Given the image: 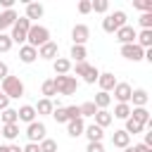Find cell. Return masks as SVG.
I'll return each mask as SVG.
<instances>
[{
  "mask_svg": "<svg viewBox=\"0 0 152 152\" xmlns=\"http://www.w3.org/2000/svg\"><path fill=\"white\" fill-rule=\"evenodd\" d=\"M93 119H95V126H100L102 131H104V128H107V126H109V124L114 121V119H112V114H109L107 109H97Z\"/></svg>",
  "mask_w": 152,
  "mask_h": 152,
  "instance_id": "22",
  "label": "cell"
},
{
  "mask_svg": "<svg viewBox=\"0 0 152 152\" xmlns=\"http://www.w3.org/2000/svg\"><path fill=\"white\" fill-rule=\"evenodd\" d=\"M45 133H48V128H45V124H43V121H33V124H28V126H26V138H28V142H36V145H38L40 140H45V138H48Z\"/></svg>",
  "mask_w": 152,
  "mask_h": 152,
  "instance_id": "6",
  "label": "cell"
},
{
  "mask_svg": "<svg viewBox=\"0 0 152 152\" xmlns=\"http://www.w3.org/2000/svg\"><path fill=\"white\" fill-rule=\"evenodd\" d=\"M0 90H2L10 100H19V97L24 95V83H21L19 76H7V78L0 81Z\"/></svg>",
  "mask_w": 152,
  "mask_h": 152,
  "instance_id": "2",
  "label": "cell"
},
{
  "mask_svg": "<svg viewBox=\"0 0 152 152\" xmlns=\"http://www.w3.org/2000/svg\"><path fill=\"white\" fill-rule=\"evenodd\" d=\"M21 152H40V147H38L36 142H28L26 147H21Z\"/></svg>",
  "mask_w": 152,
  "mask_h": 152,
  "instance_id": "47",
  "label": "cell"
},
{
  "mask_svg": "<svg viewBox=\"0 0 152 152\" xmlns=\"http://www.w3.org/2000/svg\"><path fill=\"white\" fill-rule=\"evenodd\" d=\"M124 152H133V147H131V145H128V147H124Z\"/></svg>",
  "mask_w": 152,
  "mask_h": 152,
  "instance_id": "50",
  "label": "cell"
},
{
  "mask_svg": "<svg viewBox=\"0 0 152 152\" xmlns=\"http://www.w3.org/2000/svg\"><path fill=\"white\" fill-rule=\"evenodd\" d=\"M69 57H71L74 62H86V57H88V52H86V45H71V52H69Z\"/></svg>",
  "mask_w": 152,
  "mask_h": 152,
  "instance_id": "27",
  "label": "cell"
},
{
  "mask_svg": "<svg viewBox=\"0 0 152 152\" xmlns=\"http://www.w3.org/2000/svg\"><path fill=\"white\" fill-rule=\"evenodd\" d=\"M19 59H21L24 64H31V62L38 59V50L31 48V45H21V48H19Z\"/></svg>",
  "mask_w": 152,
  "mask_h": 152,
  "instance_id": "17",
  "label": "cell"
},
{
  "mask_svg": "<svg viewBox=\"0 0 152 152\" xmlns=\"http://www.w3.org/2000/svg\"><path fill=\"white\" fill-rule=\"evenodd\" d=\"M57 52H59V48H57V43H55V40H48L45 45H40V48H38V57H40V59H52V62H55V59L59 57Z\"/></svg>",
  "mask_w": 152,
  "mask_h": 152,
  "instance_id": "11",
  "label": "cell"
},
{
  "mask_svg": "<svg viewBox=\"0 0 152 152\" xmlns=\"http://www.w3.org/2000/svg\"><path fill=\"white\" fill-rule=\"evenodd\" d=\"M121 26H126V12L124 10H116V12H112L102 19V31L104 33H116Z\"/></svg>",
  "mask_w": 152,
  "mask_h": 152,
  "instance_id": "3",
  "label": "cell"
},
{
  "mask_svg": "<svg viewBox=\"0 0 152 152\" xmlns=\"http://www.w3.org/2000/svg\"><path fill=\"white\" fill-rule=\"evenodd\" d=\"M83 131H86V124H83V119H74V121H69V124H66V133H69L71 138H78V135H83Z\"/></svg>",
  "mask_w": 152,
  "mask_h": 152,
  "instance_id": "23",
  "label": "cell"
},
{
  "mask_svg": "<svg viewBox=\"0 0 152 152\" xmlns=\"http://www.w3.org/2000/svg\"><path fill=\"white\" fill-rule=\"evenodd\" d=\"M97 76H100L97 66H88V69H86V74H83V81H86V83H95V81H97Z\"/></svg>",
  "mask_w": 152,
  "mask_h": 152,
  "instance_id": "37",
  "label": "cell"
},
{
  "mask_svg": "<svg viewBox=\"0 0 152 152\" xmlns=\"http://www.w3.org/2000/svg\"><path fill=\"white\" fill-rule=\"evenodd\" d=\"M38 147H40V152H57V140L45 138V140H40V142H38Z\"/></svg>",
  "mask_w": 152,
  "mask_h": 152,
  "instance_id": "34",
  "label": "cell"
},
{
  "mask_svg": "<svg viewBox=\"0 0 152 152\" xmlns=\"http://www.w3.org/2000/svg\"><path fill=\"white\" fill-rule=\"evenodd\" d=\"M114 36H116V40H119L121 45H131V43H135V36H138V31H135L133 26H128V24H126V26H121V28H119Z\"/></svg>",
  "mask_w": 152,
  "mask_h": 152,
  "instance_id": "8",
  "label": "cell"
},
{
  "mask_svg": "<svg viewBox=\"0 0 152 152\" xmlns=\"http://www.w3.org/2000/svg\"><path fill=\"white\" fill-rule=\"evenodd\" d=\"M0 93H2V90H0Z\"/></svg>",
  "mask_w": 152,
  "mask_h": 152,
  "instance_id": "52",
  "label": "cell"
},
{
  "mask_svg": "<svg viewBox=\"0 0 152 152\" xmlns=\"http://www.w3.org/2000/svg\"><path fill=\"white\" fill-rule=\"evenodd\" d=\"M83 135L88 138V142H102V128L100 126H95V124H90V126H86V131H83Z\"/></svg>",
  "mask_w": 152,
  "mask_h": 152,
  "instance_id": "21",
  "label": "cell"
},
{
  "mask_svg": "<svg viewBox=\"0 0 152 152\" xmlns=\"http://www.w3.org/2000/svg\"><path fill=\"white\" fill-rule=\"evenodd\" d=\"M86 152H104V145L102 142H88Z\"/></svg>",
  "mask_w": 152,
  "mask_h": 152,
  "instance_id": "43",
  "label": "cell"
},
{
  "mask_svg": "<svg viewBox=\"0 0 152 152\" xmlns=\"http://www.w3.org/2000/svg\"><path fill=\"white\" fill-rule=\"evenodd\" d=\"M0 135H2L5 140H14V138L19 135V124H5V126L0 128Z\"/></svg>",
  "mask_w": 152,
  "mask_h": 152,
  "instance_id": "26",
  "label": "cell"
},
{
  "mask_svg": "<svg viewBox=\"0 0 152 152\" xmlns=\"http://www.w3.org/2000/svg\"><path fill=\"white\" fill-rule=\"evenodd\" d=\"M131 119L138 121L140 126H152V119H150V112L145 107H131Z\"/></svg>",
  "mask_w": 152,
  "mask_h": 152,
  "instance_id": "12",
  "label": "cell"
},
{
  "mask_svg": "<svg viewBox=\"0 0 152 152\" xmlns=\"http://www.w3.org/2000/svg\"><path fill=\"white\" fill-rule=\"evenodd\" d=\"M28 28H31V21H28L26 17H17V21H14V26H12V33H10L12 43L24 45V43H26V33H28Z\"/></svg>",
  "mask_w": 152,
  "mask_h": 152,
  "instance_id": "5",
  "label": "cell"
},
{
  "mask_svg": "<svg viewBox=\"0 0 152 152\" xmlns=\"http://www.w3.org/2000/svg\"><path fill=\"white\" fill-rule=\"evenodd\" d=\"M147 100H150V95H147L145 88H135V90L131 93V102H133V107H145Z\"/></svg>",
  "mask_w": 152,
  "mask_h": 152,
  "instance_id": "20",
  "label": "cell"
},
{
  "mask_svg": "<svg viewBox=\"0 0 152 152\" xmlns=\"http://www.w3.org/2000/svg\"><path fill=\"white\" fill-rule=\"evenodd\" d=\"M90 64L88 62H76V66H74V71H76V76H83L86 74V69H88Z\"/></svg>",
  "mask_w": 152,
  "mask_h": 152,
  "instance_id": "42",
  "label": "cell"
},
{
  "mask_svg": "<svg viewBox=\"0 0 152 152\" xmlns=\"http://www.w3.org/2000/svg\"><path fill=\"white\" fill-rule=\"evenodd\" d=\"M7 107H10V97H7L5 93H0V112H5Z\"/></svg>",
  "mask_w": 152,
  "mask_h": 152,
  "instance_id": "45",
  "label": "cell"
},
{
  "mask_svg": "<svg viewBox=\"0 0 152 152\" xmlns=\"http://www.w3.org/2000/svg\"><path fill=\"white\" fill-rule=\"evenodd\" d=\"M78 112H81V119H83V116H95L97 107H95L93 102H83V104H78Z\"/></svg>",
  "mask_w": 152,
  "mask_h": 152,
  "instance_id": "33",
  "label": "cell"
},
{
  "mask_svg": "<svg viewBox=\"0 0 152 152\" xmlns=\"http://www.w3.org/2000/svg\"><path fill=\"white\" fill-rule=\"evenodd\" d=\"M109 102H112V95H109V93H102V90H100V93L95 95V100H93V104H95L97 109H107Z\"/></svg>",
  "mask_w": 152,
  "mask_h": 152,
  "instance_id": "28",
  "label": "cell"
},
{
  "mask_svg": "<svg viewBox=\"0 0 152 152\" xmlns=\"http://www.w3.org/2000/svg\"><path fill=\"white\" fill-rule=\"evenodd\" d=\"M64 112H66V119H69V121H74V119H81L78 104H69V107H64Z\"/></svg>",
  "mask_w": 152,
  "mask_h": 152,
  "instance_id": "40",
  "label": "cell"
},
{
  "mask_svg": "<svg viewBox=\"0 0 152 152\" xmlns=\"http://www.w3.org/2000/svg\"><path fill=\"white\" fill-rule=\"evenodd\" d=\"M14 43H12V38L7 36V33H0V52H10V48H12Z\"/></svg>",
  "mask_w": 152,
  "mask_h": 152,
  "instance_id": "41",
  "label": "cell"
},
{
  "mask_svg": "<svg viewBox=\"0 0 152 152\" xmlns=\"http://www.w3.org/2000/svg\"><path fill=\"white\" fill-rule=\"evenodd\" d=\"M78 12H81V14L93 12V10H90V0H81V2H78Z\"/></svg>",
  "mask_w": 152,
  "mask_h": 152,
  "instance_id": "44",
  "label": "cell"
},
{
  "mask_svg": "<svg viewBox=\"0 0 152 152\" xmlns=\"http://www.w3.org/2000/svg\"><path fill=\"white\" fill-rule=\"evenodd\" d=\"M142 128H145V126H140V124H138V121H133L131 116L126 119V128H124V131H126L128 135H135V133H142Z\"/></svg>",
  "mask_w": 152,
  "mask_h": 152,
  "instance_id": "31",
  "label": "cell"
},
{
  "mask_svg": "<svg viewBox=\"0 0 152 152\" xmlns=\"http://www.w3.org/2000/svg\"><path fill=\"white\" fill-rule=\"evenodd\" d=\"M131 116V104H116L114 107V114H112V119H128Z\"/></svg>",
  "mask_w": 152,
  "mask_h": 152,
  "instance_id": "29",
  "label": "cell"
},
{
  "mask_svg": "<svg viewBox=\"0 0 152 152\" xmlns=\"http://www.w3.org/2000/svg\"><path fill=\"white\" fill-rule=\"evenodd\" d=\"M17 17H19V14H17L14 10H2V12H0V33H2L5 28H12L14 21H17Z\"/></svg>",
  "mask_w": 152,
  "mask_h": 152,
  "instance_id": "15",
  "label": "cell"
},
{
  "mask_svg": "<svg viewBox=\"0 0 152 152\" xmlns=\"http://www.w3.org/2000/svg\"><path fill=\"white\" fill-rule=\"evenodd\" d=\"M97 83H100V90H102V93H109V90H114V86H116L119 81L114 78V74L104 71V74H100V76H97Z\"/></svg>",
  "mask_w": 152,
  "mask_h": 152,
  "instance_id": "14",
  "label": "cell"
},
{
  "mask_svg": "<svg viewBox=\"0 0 152 152\" xmlns=\"http://www.w3.org/2000/svg\"><path fill=\"white\" fill-rule=\"evenodd\" d=\"M138 21H140V26H142V31H152V12H142Z\"/></svg>",
  "mask_w": 152,
  "mask_h": 152,
  "instance_id": "36",
  "label": "cell"
},
{
  "mask_svg": "<svg viewBox=\"0 0 152 152\" xmlns=\"http://www.w3.org/2000/svg\"><path fill=\"white\" fill-rule=\"evenodd\" d=\"M135 45H140L142 50H150L152 48V31H140L135 36Z\"/></svg>",
  "mask_w": 152,
  "mask_h": 152,
  "instance_id": "25",
  "label": "cell"
},
{
  "mask_svg": "<svg viewBox=\"0 0 152 152\" xmlns=\"http://www.w3.org/2000/svg\"><path fill=\"white\" fill-rule=\"evenodd\" d=\"M50 116H55V121H57V124H69V119H66V112H64V107H55Z\"/></svg>",
  "mask_w": 152,
  "mask_h": 152,
  "instance_id": "38",
  "label": "cell"
},
{
  "mask_svg": "<svg viewBox=\"0 0 152 152\" xmlns=\"http://www.w3.org/2000/svg\"><path fill=\"white\" fill-rule=\"evenodd\" d=\"M52 69H55L57 76H66V74L71 71V59H66V57H57V59L52 62Z\"/></svg>",
  "mask_w": 152,
  "mask_h": 152,
  "instance_id": "18",
  "label": "cell"
},
{
  "mask_svg": "<svg viewBox=\"0 0 152 152\" xmlns=\"http://www.w3.org/2000/svg\"><path fill=\"white\" fill-rule=\"evenodd\" d=\"M33 109H36V114H40V116H48V114H52L55 102H52V100H48V97H43V100H38V104H36Z\"/></svg>",
  "mask_w": 152,
  "mask_h": 152,
  "instance_id": "24",
  "label": "cell"
},
{
  "mask_svg": "<svg viewBox=\"0 0 152 152\" xmlns=\"http://www.w3.org/2000/svg\"><path fill=\"white\" fill-rule=\"evenodd\" d=\"M133 147V152H152V147H147V145H142V142H138V145H131Z\"/></svg>",
  "mask_w": 152,
  "mask_h": 152,
  "instance_id": "46",
  "label": "cell"
},
{
  "mask_svg": "<svg viewBox=\"0 0 152 152\" xmlns=\"http://www.w3.org/2000/svg\"><path fill=\"white\" fill-rule=\"evenodd\" d=\"M0 152H7V145H0Z\"/></svg>",
  "mask_w": 152,
  "mask_h": 152,
  "instance_id": "51",
  "label": "cell"
},
{
  "mask_svg": "<svg viewBox=\"0 0 152 152\" xmlns=\"http://www.w3.org/2000/svg\"><path fill=\"white\" fill-rule=\"evenodd\" d=\"M131 93H133L131 83H116L114 86V97H116L119 104H128L131 102Z\"/></svg>",
  "mask_w": 152,
  "mask_h": 152,
  "instance_id": "10",
  "label": "cell"
},
{
  "mask_svg": "<svg viewBox=\"0 0 152 152\" xmlns=\"http://www.w3.org/2000/svg\"><path fill=\"white\" fill-rule=\"evenodd\" d=\"M43 12H45V7H43L40 2H26V14H24V17L33 24V19H40Z\"/></svg>",
  "mask_w": 152,
  "mask_h": 152,
  "instance_id": "16",
  "label": "cell"
},
{
  "mask_svg": "<svg viewBox=\"0 0 152 152\" xmlns=\"http://www.w3.org/2000/svg\"><path fill=\"white\" fill-rule=\"evenodd\" d=\"M112 145L124 150V147H128V145H131V135H128L124 128H121V131H114V133H112Z\"/></svg>",
  "mask_w": 152,
  "mask_h": 152,
  "instance_id": "19",
  "label": "cell"
},
{
  "mask_svg": "<svg viewBox=\"0 0 152 152\" xmlns=\"http://www.w3.org/2000/svg\"><path fill=\"white\" fill-rule=\"evenodd\" d=\"M7 152H21L19 145H7Z\"/></svg>",
  "mask_w": 152,
  "mask_h": 152,
  "instance_id": "49",
  "label": "cell"
},
{
  "mask_svg": "<svg viewBox=\"0 0 152 152\" xmlns=\"http://www.w3.org/2000/svg\"><path fill=\"white\" fill-rule=\"evenodd\" d=\"M133 7L140 12H152V0H133Z\"/></svg>",
  "mask_w": 152,
  "mask_h": 152,
  "instance_id": "39",
  "label": "cell"
},
{
  "mask_svg": "<svg viewBox=\"0 0 152 152\" xmlns=\"http://www.w3.org/2000/svg\"><path fill=\"white\" fill-rule=\"evenodd\" d=\"M52 83H55L57 95H74V93H76V88H78L76 76H55V78H52Z\"/></svg>",
  "mask_w": 152,
  "mask_h": 152,
  "instance_id": "4",
  "label": "cell"
},
{
  "mask_svg": "<svg viewBox=\"0 0 152 152\" xmlns=\"http://www.w3.org/2000/svg\"><path fill=\"white\" fill-rule=\"evenodd\" d=\"M50 40V31L45 28V26H40V24H31V28H28V33H26V43L24 45H31V48H40V45H45Z\"/></svg>",
  "mask_w": 152,
  "mask_h": 152,
  "instance_id": "1",
  "label": "cell"
},
{
  "mask_svg": "<svg viewBox=\"0 0 152 152\" xmlns=\"http://www.w3.org/2000/svg\"><path fill=\"white\" fill-rule=\"evenodd\" d=\"M142 55H145V50H142L140 45H135V43L121 45V57H126V59H131V62H140Z\"/></svg>",
  "mask_w": 152,
  "mask_h": 152,
  "instance_id": "9",
  "label": "cell"
},
{
  "mask_svg": "<svg viewBox=\"0 0 152 152\" xmlns=\"http://www.w3.org/2000/svg\"><path fill=\"white\" fill-rule=\"evenodd\" d=\"M40 90H43V95H45L48 100H52V95H57V90H55V83H52V78H48V81H43V86H40Z\"/></svg>",
  "mask_w": 152,
  "mask_h": 152,
  "instance_id": "32",
  "label": "cell"
},
{
  "mask_svg": "<svg viewBox=\"0 0 152 152\" xmlns=\"http://www.w3.org/2000/svg\"><path fill=\"white\" fill-rule=\"evenodd\" d=\"M90 10H95V12L104 14V12L109 10V2H107V0H90Z\"/></svg>",
  "mask_w": 152,
  "mask_h": 152,
  "instance_id": "35",
  "label": "cell"
},
{
  "mask_svg": "<svg viewBox=\"0 0 152 152\" xmlns=\"http://www.w3.org/2000/svg\"><path fill=\"white\" fill-rule=\"evenodd\" d=\"M0 116H2V126H5V124H19L17 109H12V107H7L5 112H0Z\"/></svg>",
  "mask_w": 152,
  "mask_h": 152,
  "instance_id": "30",
  "label": "cell"
},
{
  "mask_svg": "<svg viewBox=\"0 0 152 152\" xmlns=\"http://www.w3.org/2000/svg\"><path fill=\"white\" fill-rule=\"evenodd\" d=\"M7 76H10V69H7V64H5V62H0V81H2V78H7Z\"/></svg>",
  "mask_w": 152,
  "mask_h": 152,
  "instance_id": "48",
  "label": "cell"
},
{
  "mask_svg": "<svg viewBox=\"0 0 152 152\" xmlns=\"http://www.w3.org/2000/svg\"><path fill=\"white\" fill-rule=\"evenodd\" d=\"M36 116H38V114H36L33 104H24V107H19V109H17V119H19V121H24L26 126H28V124H33V121H36Z\"/></svg>",
  "mask_w": 152,
  "mask_h": 152,
  "instance_id": "13",
  "label": "cell"
},
{
  "mask_svg": "<svg viewBox=\"0 0 152 152\" xmlns=\"http://www.w3.org/2000/svg\"><path fill=\"white\" fill-rule=\"evenodd\" d=\"M88 38H90V28H88L86 24H76V26L71 28V40H74V45H86Z\"/></svg>",
  "mask_w": 152,
  "mask_h": 152,
  "instance_id": "7",
  "label": "cell"
}]
</instances>
